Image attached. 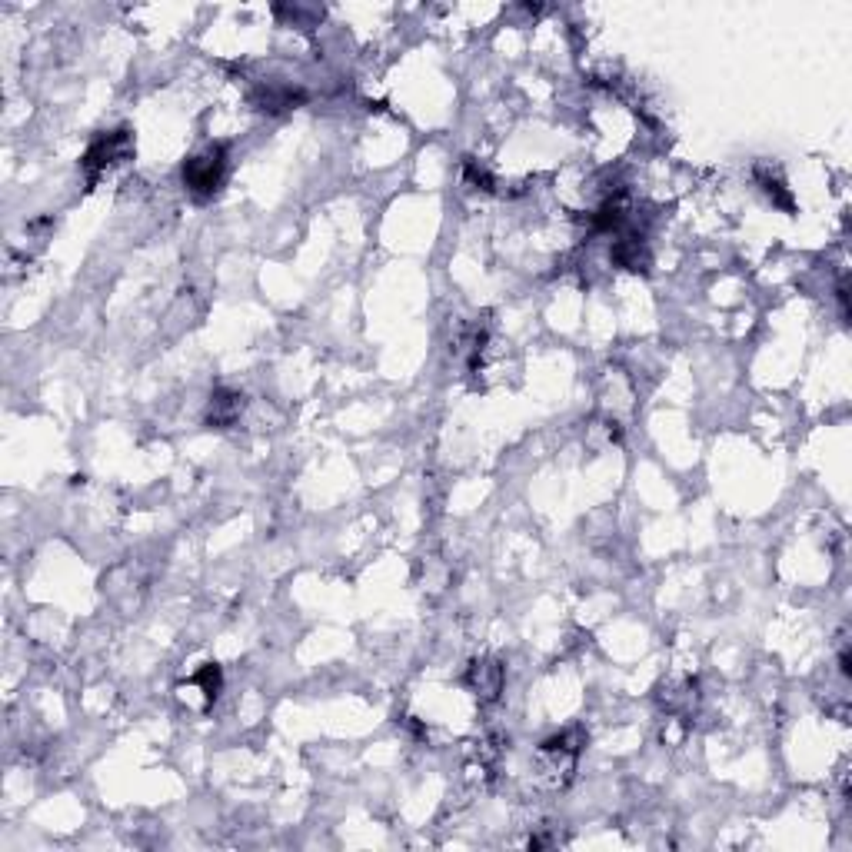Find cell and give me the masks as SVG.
<instances>
[{
    "label": "cell",
    "instance_id": "cell-7",
    "mask_svg": "<svg viewBox=\"0 0 852 852\" xmlns=\"http://www.w3.org/2000/svg\"><path fill=\"white\" fill-rule=\"evenodd\" d=\"M243 413V397L233 390H217L210 397V407H207V423L210 426H220V430H227V426H233L240 420Z\"/></svg>",
    "mask_w": 852,
    "mask_h": 852
},
{
    "label": "cell",
    "instance_id": "cell-5",
    "mask_svg": "<svg viewBox=\"0 0 852 852\" xmlns=\"http://www.w3.org/2000/svg\"><path fill=\"white\" fill-rule=\"evenodd\" d=\"M503 666L496 663V659H476V663H470V669H466V686H470V693L480 699V703H493V699H500L503 693Z\"/></svg>",
    "mask_w": 852,
    "mask_h": 852
},
{
    "label": "cell",
    "instance_id": "cell-9",
    "mask_svg": "<svg viewBox=\"0 0 852 852\" xmlns=\"http://www.w3.org/2000/svg\"><path fill=\"white\" fill-rule=\"evenodd\" d=\"M194 683L204 689V696L207 699H217V693H220V686H223V676H220V669L213 666V663H207L204 669H200V673L194 676Z\"/></svg>",
    "mask_w": 852,
    "mask_h": 852
},
{
    "label": "cell",
    "instance_id": "cell-1",
    "mask_svg": "<svg viewBox=\"0 0 852 852\" xmlns=\"http://www.w3.org/2000/svg\"><path fill=\"white\" fill-rule=\"evenodd\" d=\"M184 187L187 194L194 200H213L220 194L223 180H227V147L223 144H213L207 150H200V154H194L184 164Z\"/></svg>",
    "mask_w": 852,
    "mask_h": 852
},
{
    "label": "cell",
    "instance_id": "cell-10",
    "mask_svg": "<svg viewBox=\"0 0 852 852\" xmlns=\"http://www.w3.org/2000/svg\"><path fill=\"white\" fill-rule=\"evenodd\" d=\"M463 174H466V180H470L473 187H480V190H493V177H490V170H483L480 164H476V160H466Z\"/></svg>",
    "mask_w": 852,
    "mask_h": 852
},
{
    "label": "cell",
    "instance_id": "cell-3",
    "mask_svg": "<svg viewBox=\"0 0 852 852\" xmlns=\"http://www.w3.org/2000/svg\"><path fill=\"white\" fill-rule=\"evenodd\" d=\"M580 746H583V733L580 729H570V733H560L553 739H546L540 746V763L546 766V773H553L556 779H563L573 773L576 766V756H580Z\"/></svg>",
    "mask_w": 852,
    "mask_h": 852
},
{
    "label": "cell",
    "instance_id": "cell-8",
    "mask_svg": "<svg viewBox=\"0 0 852 852\" xmlns=\"http://www.w3.org/2000/svg\"><path fill=\"white\" fill-rule=\"evenodd\" d=\"M753 174H756V184L763 187V194H766L769 200H773V207L786 210V213L793 210V194H789V190H786L783 177L773 174V170H769L766 164H759V167L753 170Z\"/></svg>",
    "mask_w": 852,
    "mask_h": 852
},
{
    "label": "cell",
    "instance_id": "cell-4",
    "mask_svg": "<svg viewBox=\"0 0 852 852\" xmlns=\"http://www.w3.org/2000/svg\"><path fill=\"white\" fill-rule=\"evenodd\" d=\"M610 260L613 267L620 270H633V273H646L649 270V247H646V237L639 230H620L613 240V250H610Z\"/></svg>",
    "mask_w": 852,
    "mask_h": 852
},
{
    "label": "cell",
    "instance_id": "cell-6",
    "mask_svg": "<svg viewBox=\"0 0 852 852\" xmlns=\"http://www.w3.org/2000/svg\"><path fill=\"white\" fill-rule=\"evenodd\" d=\"M250 100H253V107H257V110H267V114H283V110H293L297 104H303L307 94H303V90H293L287 84H267V87H260Z\"/></svg>",
    "mask_w": 852,
    "mask_h": 852
},
{
    "label": "cell",
    "instance_id": "cell-2",
    "mask_svg": "<svg viewBox=\"0 0 852 852\" xmlns=\"http://www.w3.org/2000/svg\"><path fill=\"white\" fill-rule=\"evenodd\" d=\"M130 157H134V134L130 130H110V134H100L87 147V154L80 157V170H84L87 184L94 187L100 174H107L110 167L124 164Z\"/></svg>",
    "mask_w": 852,
    "mask_h": 852
}]
</instances>
